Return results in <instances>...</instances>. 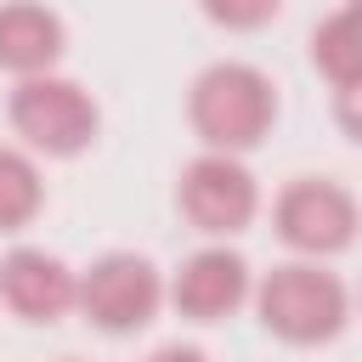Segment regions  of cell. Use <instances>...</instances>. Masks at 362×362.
Wrapping results in <instances>:
<instances>
[{
    "label": "cell",
    "instance_id": "cell-1",
    "mask_svg": "<svg viewBox=\"0 0 362 362\" xmlns=\"http://www.w3.org/2000/svg\"><path fill=\"white\" fill-rule=\"evenodd\" d=\"M187 119L209 153H249L277 124V85L249 62H215L192 79Z\"/></svg>",
    "mask_w": 362,
    "mask_h": 362
},
{
    "label": "cell",
    "instance_id": "cell-2",
    "mask_svg": "<svg viewBox=\"0 0 362 362\" xmlns=\"http://www.w3.org/2000/svg\"><path fill=\"white\" fill-rule=\"evenodd\" d=\"M255 311H260L266 334H277L283 345H328L345 328L351 300H345V283L334 272H322L317 260H288L260 277Z\"/></svg>",
    "mask_w": 362,
    "mask_h": 362
},
{
    "label": "cell",
    "instance_id": "cell-3",
    "mask_svg": "<svg viewBox=\"0 0 362 362\" xmlns=\"http://www.w3.org/2000/svg\"><path fill=\"white\" fill-rule=\"evenodd\" d=\"M6 113H11V130H17L34 153H45V158H74V153H85V147L96 141V130H102V113H96L90 90L74 85V79H57V74L17 79Z\"/></svg>",
    "mask_w": 362,
    "mask_h": 362
},
{
    "label": "cell",
    "instance_id": "cell-4",
    "mask_svg": "<svg viewBox=\"0 0 362 362\" xmlns=\"http://www.w3.org/2000/svg\"><path fill=\"white\" fill-rule=\"evenodd\" d=\"M272 226H277V238H283L294 255L322 260V255L351 249V238H356V198H351L339 181L300 175V181H288V187L277 192Z\"/></svg>",
    "mask_w": 362,
    "mask_h": 362
},
{
    "label": "cell",
    "instance_id": "cell-5",
    "mask_svg": "<svg viewBox=\"0 0 362 362\" xmlns=\"http://www.w3.org/2000/svg\"><path fill=\"white\" fill-rule=\"evenodd\" d=\"M158 300H164V283L153 272L147 255H102L90 260V272L79 277V311L85 322H96L102 334H136L158 317Z\"/></svg>",
    "mask_w": 362,
    "mask_h": 362
},
{
    "label": "cell",
    "instance_id": "cell-6",
    "mask_svg": "<svg viewBox=\"0 0 362 362\" xmlns=\"http://www.w3.org/2000/svg\"><path fill=\"white\" fill-rule=\"evenodd\" d=\"M175 204L181 215L192 221V232L204 238H232L255 221L260 209V187L255 175L238 164V153H204L181 170V187H175Z\"/></svg>",
    "mask_w": 362,
    "mask_h": 362
},
{
    "label": "cell",
    "instance_id": "cell-7",
    "mask_svg": "<svg viewBox=\"0 0 362 362\" xmlns=\"http://www.w3.org/2000/svg\"><path fill=\"white\" fill-rule=\"evenodd\" d=\"M249 260L232 249H198L181 260V272L170 277V305L187 322H221L249 300Z\"/></svg>",
    "mask_w": 362,
    "mask_h": 362
},
{
    "label": "cell",
    "instance_id": "cell-8",
    "mask_svg": "<svg viewBox=\"0 0 362 362\" xmlns=\"http://www.w3.org/2000/svg\"><path fill=\"white\" fill-rule=\"evenodd\" d=\"M0 300L23 322H57L68 305H79V277L45 249H11L0 260Z\"/></svg>",
    "mask_w": 362,
    "mask_h": 362
},
{
    "label": "cell",
    "instance_id": "cell-9",
    "mask_svg": "<svg viewBox=\"0 0 362 362\" xmlns=\"http://www.w3.org/2000/svg\"><path fill=\"white\" fill-rule=\"evenodd\" d=\"M68 51V28L40 0H6L0 6V68L17 79L51 74V62Z\"/></svg>",
    "mask_w": 362,
    "mask_h": 362
},
{
    "label": "cell",
    "instance_id": "cell-10",
    "mask_svg": "<svg viewBox=\"0 0 362 362\" xmlns=\"http://www.w3.org/2000/svg\"><path fill=\"white\" fill-rule=\"evenodd\" d=\"M45 204V187H40V170L28 153L17 147H0V232H23Z\"/></svg>",
    "mask_w": 362,
    "mask_h": 362
},
{
    "label": "cell",
    "instance_id": "cell-11",
    "mask_svg": "<svg viewBox=\"0 0 362 362\" xmlns=\"http://www.w3.org/2000/svg\"><path fill=\"white\" fill-rule=\"evenodd\" d=\"M311 62H317L334 85H345V79L362 74V28H356L351 11H334V17L317 23V34H311Z\"/></svg>",
    "mask_w": 362,
    "mask_h": 362
},
{
    "label": "cell",
    "instance_id": "cell-12",
    "mask_svg": "<svg viewBox=\"0 0 362 362\" xmlns=\"http://www.w3.org/2000/svg\"><path fill=\"white\" fill-rule=\"evenodd\" d=\"M198 6H204V17L221 23V28H266L283 0H198Z\"/></svg>",
    "mask_w": 362,
    "mask_h": 362
},
{
    "label": "cell",
    "instance_id": "cell-13",
    "mask_svg": "<svg viewBox=\"0 0 362 362\" xmlns=\"http://www.w3.org/2000/svg\"><path fill=\"white\" fill-rule=\"evenodd\" d=\"M334 119H339V130L351 141H362V74L345 79V85H334Z\"/></svg>",
    "mask_w": 362,
    "mask_h": 362
},
{
    "label": "cell",
    "instance_id": "cell-14",
    "mask_svg": "<svg viewBox=\"0 0 362 362\" xmlns=\"http://www.w3.org/2000/svg\"><path fill=\"white\" fill-rule=\"evenodd\" d=\"M153 362H209V356H204V351H192V345H164Z\"/></svg>",
    "mask_w": 362,
    "mask_h": 362
},
{
    "label": "cell",
    "instance_id": "cell-15",
    "mask_svg": "<svg viewBox=\"0 0 362 362\" xmlns=\"http://www.w3.org/2000/svg\"><path fill=\"white\" fill-rule=\"evenodd\" d=\"M345 11H351V17H356V28H362V0H351V6H345Z\"/></svg>",
    "mask_w": 362,
    "mask_h": 362
}]
</instances>
